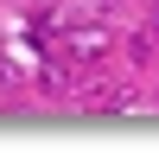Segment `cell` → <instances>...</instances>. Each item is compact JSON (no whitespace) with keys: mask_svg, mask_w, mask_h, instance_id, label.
I'll use <instances>...</instances> for the list:
<instances>
[{"mask_svg":"<svg viewBox=\"0 0 159 153\" xmlns=\"http://www.w3.org/2000/svg\"><path fill=\"white\" fill-rule=\"evenodd\" d=\"M64 51H70V64H102L115 51V32L102 19H83V26H70V32H64Z\"/></svg>","mask_w":159,"mask_h":153,"instance_id":"6da1fadb","label":"cell"},{"mask_svg":"<svg viewBox=\"0 0 159 153\" xmlns=\"http://www.w3.org/2000/svg\"><path fill=\"white\" fill-rule=\"evenodd\" d=\"M89 102H96V109H108V115H121V109H134V89H127V83H102Z\"/></svg>","mask_w":159,"mask_h":153,"instance_id":"7a4b0ae2","label":"cell"},{"mask_svg":"<svg viewBox=\"0 0 159 153\" xmlns=\"http://www.w3.org/2000/svg\"><path fill=\"white\" fill-rule=\"evenodd\" d=\"M0 83H7V89H19V64H13V58H0Z\"/></svg>","mask_w":159,"mask_h":153,"instance_id":"3957f363","label":"cell"},{"mask_svg":"<svg viewBox=\"0 0 159 153\" xmlns=\"http://www.w3.org/2000/svg\"><path fill=\"white\" fill-rule=\"evenodd\" d=\"M147 32H153V45H159V13H153V26H147Z\"/></svg>","mask_w":159,"mask_h":153,"instance_id":"277c9868","label":"cell"},{"mask_svg":"<svg viewBox=\"0 0 159 153\" xmlns=\"http://www.w3.org/2000/svg\"><path fill=\"white\" fill-rule=\"evenodd\" d=\"M153 102H159V96H153Z\"/></svg>","mask_w":159,"mask_h":153,"instance_id":"5b68a950","label":"cell"}]
</instances>
